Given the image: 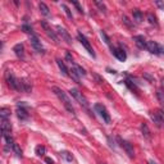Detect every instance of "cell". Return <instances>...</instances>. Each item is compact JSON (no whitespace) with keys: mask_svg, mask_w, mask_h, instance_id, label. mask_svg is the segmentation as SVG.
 I'll list each match as a JSON object with an SVG mask.
<instances>
[{"mask_svg":"<svg viewBox=\"0 0 164 164\" xmlns=\"http://www.w3.org/2000/svg\"><path fill=\"white\" fill-rule=\"evenodd\" d=\"M53 91L55 92V95L60 99V101L63 103L64 108L67 109V112L69 114H72V116H76V110H74L73 105H72V100H71L69 96L66 94V92H64L62 89H59V87H53Z\"/></svg>","mask_w":164,"mask_h":164,"instance_id":"1","label":"cell"},{"mask_svg":"<svg viewBox=\"0 0 164 164\" xmlns=\"http://www.w3.org/2000/svg\"><path fill=\"white\" fill-rule=\"evenodd\" d=\"M69 92H71V95H72L76 100L80 103V105L82 106V108L85 109V110H87L90 114H91V110H90V106H89V103H87V100H86V97H85L83 95H82V92H80L77 89H71L69 90Z\"/></svg>","mask_w":164,"mask_h":164,"instance_id":"2","label":"cell"},{"mask_svg":"<svg viewBox=\"0 0 164 164\" xmlns=\"http://www.w3.org/2000/svg\"><path fill=\"white\" fill-rule=\"evenodd\" d=\"M4 77H5V81H6V85L12 89V90H16V91H19L21 89H19V80L18 78H16V76H14L10 71H6L5 72V74H4Z\"/></svg>","mask_w":164,"mask_h":164,"instance_id":"3","label":"cell"},{"mask_svg":"<svg viewBox=\"0 0 164 164\" xmlns=\"http://www.w3.org/2000/svg\"><path fill=\"white\" fill-rule=\"evenodd\" d=\"M94 109H95V112L99 114V116H100L101 118H103V120L105 123H110V114L108 113V110H106V108L105 106L103 105V104H100V103H97V104H95L94 105Z\"/></svg>","mask_w":164,"mask_h":164,"instance_id":"4","label":"cell"},{"mask_svg":"<svg viewBox=\"0 0 164 164\" xmlns=\"http://www.w3.org/2000/svg\"><path fill=\"white\" fill-rule=\"evenodd\" d=\"M150 117L153 119V122L155 123L156 127L159 128H164V110L163 109H158L155 113H150Z\"/></svg>","mask_w":164,"mask_h":164,"instance_id":"5","label":"cell"},{"mask_svg":"<svg viewBox=\"0 0 164 164\" xmlns=\"http://www.w3.org/2000/svg\"><path fill=\"white\" fill-rule=\"evenodd\" d=\"M41 27L44 28V31H45V33L48 35V37L51 39V40L55 42V44H58V42H59V39H58V36H56L55 31H53V28L49 26V23L46 22V21H41Z\"/></svg>","mask_w":164,"mask_h":164,"instance_id":"6","label":"cell"},{"mask_svg":"<svg viewBox=\"0 0 164 164\" xmlns=\"http://www.w3.org/2000/svg\"><path fill=\"white\" fill-rule=\"evenodd\" d=\"M30 42H31V46L33 48L35 51H37L39 54H44L45 53V49H44V46H42L41 41L39 40V37L35 33L30 36Z\"/></svg>","mask_w":164,"mask_h":164,"instance_id":"7","label":"cell"},{"mask_svg":"<svg viewBox=\"0 0 164 164\" xmlns=\"http://www.w3.org/2000/svg\"><path fill=\"white\" fill-rule=\"evenodd\" d=\"M117 140H118V142H119L120 147H122L123 150L127 153V155L130 156V158H133V156H135V151H133V147H132V145L130 144V142L126 141V140H123L122 137H117Z\"/></svg>","mask_w":164,"mask_h":164,"instance_id":"8","label":"cell"},{"mask_svg":"<svg viewBox=\"0 0 164 164\" xmlns=\"http://www.w3.org/2000/svg\"><path fill=\"white\" fill-rule=\"evenodd\" d=\"M77 37H78V41H80L81 44L83 45V48H85V49H86V50L89 51V54L92 56V58H95V51H94V49H92V46L90 45L89 40H87L86 37H85L81 32H78V33H77Z\"/></svg>","mask_w":164,"mask_h":164,"instance_id":"9","label":"cell"},{"mask_svg":"<svg viewBox=\"0 0 164 164\" xmlns=\"http://www.w3.org/2000/svg\"><path fill=\"white\" fill-rule=\"evenodd\" d=\"M146 50L149 53H151L154 55H159L162 53V46L155 41H147V45H146Z\"/></svg>","mask_w":164,"mask_h":164,"instance_id":"10","label":"cell"},{"mask_svg":"<svg viewBox=\"0 0 164 164\" xmlns=\"http://www.w3.org/2000/svg\"><path fill=\"white\" fill-rule=\"evenodd\" d=\"M17 116H18V118L21 119V120H27L28 119V112H27V109H26V105L25 104H18L17 105Z\"/></svg>","mask_w":164,"mask_h":164,"instance_id":"11","label":"cell"},{"mask_svg":"<svg viewBox=\"0 0 164 164\" xmlns=\"http://www.w3.org/2000/svg\"><path fill=\"white\" fill-rule=\"evenodd\" d=\"M112 53L120 62H124L127 59V54H126V51L123 50L122 48H112Z\"/></svg>","mask_w":164,"mask_h":164,"instance_id":"12","label":"cell"},{"mask_svg":"<svg viewBox=\"0 0 164 164\" xmlns=\"http://www.w3.org/2000/svg\"><path fill=\"white\" fill-rule=\"evenodd\" d=\"M19 91H23V92H31L32 91V85L31 82L26 80V78H22V80H19Z\"/></svg>","mask_w":164,"mask_h":164,"instance_id":"13","label":"cell"},{"mask_svg":"<svg viewBox=\"0 0 164 164\" xmlns=\"http://www.w3.org/2000/svg\"><path fill=\"white\" fill-rule=\"evenodd\" d=\"M133 41L135 44L137 45L139 49H146V45H147V41L146 39L142 36V35H137V36H133Z\"/></svg>","mask_w":164,"mask_h":164,"instance_id":"14","label":"cell"},{"mask_svg":"<svg viewBox=\"0 0 164 164\" xmlns=\"http://www.w3.org/2000/svg\"><path fill=\"white\" fill-rule=\"evenodd\" d=\"M56 30H58V33L62 36V39L67 42V44H72V37L69 36V33L66 31V28H63L60 26H56Z\"/></svg>","mask_w":164,"mask_h":164,"instance_id":"15","label":"cell"},{"mask_svg":"<svg viewBox=\"0 0 164 164\" xmlns=\"http://www.w3.org/2000/svg\"><path fill=\"white\" fill-rule=\"evenodd\" d=\"M2 132L3 135L12 133V124L9 122V119H2Z\"/></svg>","mask_w":164,"mask_h":164,"instance_id":"16","label":"cell"},{"mask_svg":"<svg viewBox=\"0 0 164 164\" xmlns=\"http://www.w3.org/2000/svg\"><path fill=\"white\" fill-rule=\"evenodd\" d=\"M13 51H14V54L18 56V58H25V46H23V44L14 45Z\"/></svg>","mask_w":164,"mask_h":164,"instance_id":"17","label":"cell"},{"mask_svg":"<svg viewBox=\"0 0 164 164\" xmlns=\"http://www.w3.org/2000/svg\"><path fill=\"white\" fill-rule=\"evenodd\" d=\"M140 130H141V132H142V136H144L145 139H147V140H150V139H151L150 130H149V127H147V124H146V123H141Z\"/></svg>","mask_w":164,"mask_h":164,"instance_id":"18","label":"cell"},{"mask_svg":"<svg viewBox=\"0 0 164 164\" xmlns=\"http://www.w3.org/2000/svg\"><path fill=\"white\" fill-rule=\"evenodd\" d=\"M156 97L162 105H164V78H162V87L156 92Z\"/></svg>","mask_w":164,"mask_h":164,"instance_id":"19","label":"cell"},{"mask_svg":"<svg viewBox=\"0 0 164 164\" xmlns=\"http://www.w3.org/2000/svg\"><path fill=\"white\" fill-rule=\"evenodd\" d=\"M132 16H133V19L136 21L137 23H141L142 19H144V14L141 13L140 9H133V10H132Z\"/></svg>","mask_w":164,"mask_h":164,"instance_id":"20","label":"cell"},{"mask_svg":"<svg viewBox=\"0 0 164 164\" xmlns=\"http://www.w3.org/2000/svg\"><path fill=\"white\" fill-rule=\"evenodd\" d=\"M39 9L41 12L42 16H45V17H49L50 16V10H49V6L45 4V3H39Z\"/></svg>","mask_w":164,"mask_h":164,"instance_id":"21","label":"cell"},{"mask_svg":"<svg viewBox=\"0 0 164 164\" xmlns=\"http://www.w3.org/2000/svg\"><path fill=\"white\" fill-rule=\"evenodd\" d=\"M56 64H58L59 69L62 71V73H63L64 76H69V71H68V68L66 67V64H64L60 59H56Z\"/></svg>","mask_w":164,"mask_h":164,"instance_id":"22","label":"cell"},{"mask_svg":"<svg viewBox=\"0 0 164 164\" xmlns=\"http://www.w3.org/2000/svg\"><path fill=\"white\" fill-rule=\"evenodd\" d=\"M0 117H2V119H9V117H10V109L2 108V110H0Z\"/></svg>","mask_w":164,"mask_h":164,"instance_id":"23","label":"cell"},{"mask_svg":"<svg viewBox=\"0 0 164 164\" xmlns=\"http://www.w3.org/2000/svg\"><path fill=\"white\" fill-rule=\"evenodd\" d=\"M69 76L72 77L73 80L77 82V83H80V77H81V76L77 73V71L74 69V67H73V66H72V69H71V73H69Z\"/></svg>","mask_w":164,"mask_h":164,"instance_id":"24","label":"cell"},{"mask_svg":"<svg viewBox=\"0 0 164 164\" xmlns=\"http://www.w3.org/2000/svg\"><path fill=\"white\" fill-rule=\"evenodd\" d=\"M60 156H62V158H64V160H66V162H72L73 160L72 154L68 153V151H60Z\"/></svg>","mask_w":164,"mask_h":164,"instance_id":"25","label":"cell"},{"mask_svg":"<svg viewBox=\"0 0 164 164\" xmlns=\"http://www.w3.org/2000/svg\"><path fill=\"white\" fill-rule=\"evenodd\" d=\"M12 150L16 153V155L18 156V158H22V150H21V147H19V145L18 144H16L14 142V145H13V147H12Z\"/></svg>","mask_w":164,"mask_h":164,"instance_id":"26","label":"cell"},{"mask_svg":"<svg viewBox=\"0 0 164 164\" xmlns=\"http://www.w3.org/2000/svg\"><path fill=\"white\" fill-rule=\"evenodd\" d=\"M21 28H22V31L23 32H26V33H28V35H30V36H31V35H33V30H32V27L31 26H28V25H22V27H21Z\"/></svg>","mask_w":164,"mask_h":164,"instance_id":"27","label":"cell"},{"mask_svg":"<svg viewBox=\"0 0 164 164\" xmlns=\"http://www.w3.org/2000/svg\"><path fill=\"white\" fill-rule=\"evenodd\" d=\"M73 67H74V69L77 71V73L80 74V76H86V71H85L81 66H78V64L74 63V64H73Z\"/></svg>","mask_w":164,"mask_h":164,"instance_id":"28","label":"cell"},{"mask_svg":"<svg viewBox=\"0 0 164 164\" xmlns=\"http://www.w3.org/2000/svg\"><path fill=\"white\" fill-rule=\"evenodd\" d=\"M100 36H101V39L104 40V42H105V44L108 45V46H110V49H112L113 46L110 45V40H109V37H108V36H106V33H105L104 31H100Z\"/></svg>","mask_w":164,"mask_h":164,"instance_id":"29","label":"cell"},{"mask_svg":"<svg viewBox=\"0 0 164 164\" xmlns=\"http://www.w3.org/2000/svg\"><path fill=\"white\" fill-rule=\"evenodd\" d=\"M45 151H46L45 146H42V145H39V146H36V155H39V156H42V155L45 154Z\"/></svg>","mask_w":164,"mask_h":164,"instance_id":"30","label":"cell"},{"mask_svg":"<svg viewBox=\"0 0 164 164\" xmlns=\"http://www.w3.org/2000/svg\"><path fill=\"white\" fill-rule=\"evenodd\" d=\"M147 19H149V23L150 25H155V26H158V22H156V17L153 16L151 13H149L147 14Z\"/></svg>","mask_w":164,"mask_h":164,"instance_id":"31","label":"cell"},{"mask_svg":"<svg viewBox=\"0 0 164 164\" xmlns=\"http://www.w3.org/2000/svg\"><path fill=\"white\" fill-rule=\"evenodd\" d=\"M62 8H63V10L66 12V14H67V17L69 18V19H73V16H72V13H71V10H69V8L66 5V4H62Z\"/></svg>","mask_w":164,"mask_h":164,"instance_id":"32","label":"cell"},{"mask_svg":"<svg viewBox=\"0 0 164 164\" xmlns=\"http://www.w3.org/2000/svg\"><path fill=\"white\" fill-rule=\"evenodd\" d=\"M95 5L97 6L99 9H100V12H103L104 14H106V6H105V4L100 3V2H95Z\"/></svg>","mask_w":164,"mask_h":164,"instance_id":"33","label":"cell"},{"mask_svg":"<svg viewBox=\"0 0 164 164\" xmlns=\"http://www.w3.org/2000/svg\"><path fill=\"white\" fill-rule=\"evenodd\" d=\"M71 3H72V4L76 6V8H77L78 13H82V14H83V9H82V6L80 5V3H78V2H72V0H71Z\"/></svg>","mask_w":164,"mask_h":164,"instance_id":"34","label":"cell"},{"mask_svg":"<svg viewBox=\"0 0 164 164\" xmlns=\"http://www.w3.org/2000/svg\"><path fill=\"white\" fill-rule=\"evenodd\" d=\"M66 60L67 62H69L71 64H72V66H73V64H74V62H73V58H72V55H71V53H66Z\"/></svg>","mask_w":164,"mask_h":164,"instance_id":"35","label":"cell"},{"mask_svg":"<svg viewBox=\"0 0 164 164\" xmlns=\"http://www.w3.org/2000/svg\"><path fill=\"white\" fill-rule=\"evenodd\" d=\"M122 21H123V23H124L126 26H128V27H132V26H133V23H131V22H130V19H128L126 16H123Z\"/></svg>","mask_w":164,"mask_h":164,"instance_id":"36","label":"cell"},{"mask_svg":"<svg viewBox=\"0 0 164 164\" xmlns=\"http://www.w3.org/2000/svg\"><path fill=\"white\" fill-rule=\"evenodd\" d=\"M155 4H156V5H158V6H159V8H160V9H164V3H162V2H156Z\"/></svg>","mask_w":164,"mask_h":164,"instance_id":"37","label":"cell"},{"mask_svg":"<svg viewBox=\"0 0 164 164\" xmlns=\"http://www.w3.org/2000/svg\"><path fill=\"white\" fill-rule=\"evenodd\" d=\"M45 162H46L48 164H54V160H53L51 158H45Z\"/></svg>","mask_w":164,"mask_h":164,"instance_id":"38","label":"cell"},{"mask_svg":"<svg viewBox=\"0 0 164 164\" xmlns=\"http://www.w3.org/2000/svg\"><path fill=\"white\" fill-rule=\"evenodd\" d=\"M147 163H149V164H156V163H155V162H154V160H149V162H147Z\"/></svg>","mask_w":164,"mask_h":164,"instance_id":"39","label":"cell"},{"mask_svg":"<svg viewBox=\"0 0 164 164\" xmlns=\"http://www.w3.org/2000/svg\"><path fill=\"white\" fill-rule=\"evenodd\" d=\"M100 164H105V163H100Z\"/></svg>","mask_w":164,"mask_h":164,"instance_id":"40","label":"cell"}]
</instances>
